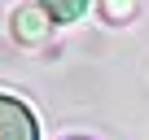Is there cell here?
Returning a JSON list of instances; mask_svg holds the SVG:
<instances>
[{"mask_svg":"<svg viewBox=\"0 0 149 140\" xmlns=\"http://www.w3.org/2000/svg\"><path fill=\"white\" fill-rule=\"evenodd\" d=\"M44 26H48V18H44L40 9H22V13L13 18V31H18L22 40H40V35H44Z\"/></svg>","mask_w":149,"mask_h":140,"instance_id":"3957f363","label":"cell"},{"mask_svg":"<svg viewBox=\"0 0 149 140\" xmlns=\"http://www.w3.org/2000/svg\"><path fill=\"white\" fill-rule=\"evenodd\" d=\"M0 140H40L31 110L13 96H0Z\"/></svg>","mask_w":149,"mask_h":140,"instance_id":"6da1fadb","label":"cell"},{"mask_svg":"<svg viewBox=\"0 0 149 140\" xmlns=\"http://www.w3.org/2000/svg\"><path fill=\"white\" fill-rule=\"evenodd\" d=\"M40 5H44V13L53 22H74V18L88 9V0H40Z\"/></svg>","mask_w":149,"mask_h":140,"instance_id":"7a4b0ae2","label":"cell"}]
</instances>
